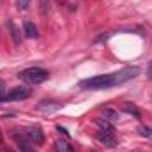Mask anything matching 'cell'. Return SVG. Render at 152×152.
<instances>
[{"instance_id":"7a4b0ae2","label":"cell","mask_w":152,"mask_h":152,"mask_svg":"<svg viewBox=\"0 0 152 152\" xmlns=\"http://www.w3.org/2000/svg\"><path fill=\"white\" fill-rule=\"evenodd\" d=\"M18 78L28 85H39L42 81H46L50 78V73L46 69H41V67H28V69H23L20 71Z\"/></svg>"},{"instance_id":"2e32d148","label":"cell","mask_w":152,"mask_h":152,"mask_svg":"<svg viewBox=\"0 0 152 152\" xmlns=\"http://www.w3.org/2000/svg\"><path fill=\"white\" fill-rule=\"evenodd\" d=\"M57 131H58V133H62L64 136H67V138H69V133H67V131H66L64 127H60V126H57Z\"/></svg>"},{"instance_id":"9c48e42d","label":"cell","mask_w":152,"mask_h":152,"mask_svg":"<svg viewBox=\"0 0 152 152\" xmlns=\"http://www.w3.org/2000/svg\"><path fill=\"white\" fill-rule=\"evenodd\" d=\"M55 147H57V152H75V147L69 142H64V140H57Z\"/></svg>"},{"instance_id":"6da1fadb","label":"cell","mask_w":152,"mask_h":152,"mask_svg":"<svg viewBox=\"0 0 152 152\" xmlns=\"http://www.w3.org/2000/svg\"><path fill=\"white\" fill-rule=\"evenodd\" d=\"M140 69L138 67H124L120 69L118 73L113 75H99L94 76V78H88V80H83L80 83L81 88H90V90H101V88H110V87H117V85H122L129 80H133L134 76H138Z\"/></svg>"},{"instance_id":"5bb4252c","label":"cell","mask_w":152,"mask_h":152,"mask_svg":"<svg viewBox=\"0 0 152 152\" xmlns=\"http://www.w3.org/2000/svg\"><path fill=\"white\" fill-rule=\"evenodd\" d=\"M16 5L20 11H27L28 5H30V0H16Z\"/></svg>"},{"instance_id":"8992f818","label":"cell","mask_w":152,"mask_h":152,"mask_svg":"<svg viewBox=\"0 0 152 152\" xmlns=\"http://www.w3.org/2000/svg\"><path fill=\"white\" fill-rule=\"evenodd\" d=\"M23 32H25V37H28V39H37L39 37L37 27H36L32 21H25V25H23Z\"/></svg>"},{"instance_id":"7c38bea8","label":"cell","mask_w":152,"mask_h":152,"mask_svg":"<svg viewBox=\"0 0 152 152\" xmlns=\"http://www.w3.org/2000/svg\"><path fill=\"white\" fill-rule=\"evenodd\" d=\"M39 11H41V16L46 18L50 12V0H39Z\"/></svg>"},{"instance_id":"d6986e66","label":"cell","mask_w":152,"mask_h":152,"mask_svg":"<svg viewBox=\"0 0 152 152\" xmlns=\"http://www.w3.org/2000/svg\"><path fill=\"white\" fill-rule=\"evenodd\" d=\"M0 140H2V133H0Z\"/></svg>"},{"instance_id":"3957f363","label":"cell","mask_w":152,"mask_h":152,"mask_svg":"<svg viewBox=\"0 0 152 152\" xmlns=\"http://www.w3.org/2000/svg\"><path fill=\"white\" fill-rule=\"evenodd\" d=\"M32 96V90L27 88V87H18V88H12L9 90L7 94H4L0 97V103H12V101H23V99H28Z\"/></svg>"},{"instance_id":"ba28073f","label":"cell","mask_w":152,"mask_h":152,"mask_svg":"<svg viewBox=\"0 0 152 152\" xmlns=\"http://www.w3.org/2000/svg\"><path fill=\"white\" fill-rule=\"evenodd\" d=\"M96 124L99 126V129H101V131L115 134V127H113V124H110L108 120H104V118H97V120H96Z\"/></svg>"},{"instance_id":"52a82bcc","label":"cell","mask_w":152,"mask_h":152,"mask_svg":"<svg viewBox=\"0 0 152 152\" xmlns=\"http://www.w3.org/2000/svg\"><path fill=\"white\" fill-rule=\"evenodd\" d=\"M16 140H18L20 152H36V151H34V145H32L25 136H18V134H16Z\"/></svg>"},{"instance_id":"277c9868","label":"cell","mask_w":152,"mask_h":152,"mask_svg":"<svg viewBox=\"0 0 152 152\" xmlns=\"http://www.w3.org/2000/svg\"><path fill=\"white\" fill-rule=\"evenodd\" d=\"M32 145H41L42 142H44V134H42V131L39 129V127H30V129H27V133L23 134Z\"/></svg>"},{"instance_id":"8fae6325","label":"cell","mask_w":152,"mask_h":152,"mask_svg":"<svg viewBox=\"0 0 152 152\" xmlns=\"http://www.w3.org/2000/svg\"><path fill=\"white\" fill-rule=\"evenodd\" d=\"M7 27H9V30H11V36H12L14 44H20V42H21V37H20V30L16 28V25L9 20V21H7Z\"/></svg>"},{"instance_id":"5b68a950","label":"cell","mask_w":152,"mask_h":152,"mask_svg":"<svg viewBox=\"0 0 152 152\" xmlns=\"http://www.w3.org/2000/svg\"><path fill=\"white\" fill-rule=\"evenodd\" d=\"M97 140L104 145V147H108V149H113L115 145H117V140H115V134L112 133H104V131H99L97 133Z\"/></svg>"},{"instance_id":"30bf717a","label":"cell","mask_w":152,"mask_h":152,"mask_svg":"<svg viewBox=\"0 0 152 152\" xmlns=\"http://www.w3.org/2000/svg\"><path fill=\"white\" fill-rule=\"evenodd\" d=\"M103 118L104 120H108L110 124H117L118 122V118H120V115H118V112H115V110H104V113H103Z\"/></svg>"},{"instance_id":"ffe728a7","label":"cell","mask_w":152,"mask_h":152,"mask_svg":"<svg viewBox=\"0 0 152 152\" xmlns=\"http://www.w3.org/2000/svg\"><path fill=\"white\" fill-rule=\"evenodd\" d=\"M4 152H11V151H4Z\"/></svg>"},{"instance_id":"4fadbf2b","label":"cell","mask_w":152,"mask_h":152,"mask_svg":"<svg viewBox=\"0 0 152 152\" xmlns=\"http://www.w3.org/2000/svg\"><path fill=\"white\" fill-rule=\"evenodd\" d=\"M124 112H126V113H129V115H134L136 118H140V117H142L140 110H138L136 106H131L129 103H126V104H124Z\"/></svg>"},{"instance_id":"44dd1931","label":"cell","mask_w":152,"mask_h":152,"mask_svg":"<svg viewBox=\"0 0 152 152\" xmlns=\"http://www.w3.org/2000/svg\"><path fill=\"white\" fill-rule=\"evenodd\" d=\"M2 2H4V0H0V4H2Z\"/></svg>"},{"instance_id":"ac0fdd59","label":"cell","mask_w":152,"mask_h":152,"mask_svg":"<svg viewBox=\"0 0 152 152\" xmlns=\"http://www.w3.org/2000/svg\"><path fill=\"white\" fill-rule=\"evenodd\" d=\"M0 92H4V81L0 80Z\"/></svg>"},{"instance_id":"9a60e30c","label":"cell","mask_w":152,"mask_h":152,"mask_svg":"<svg viewBox=\"0 0 152 152\" xmlns=\"http://www.w3.org/2000/svg\"><path fill=\"white\" fill-rule=\"evenodd\" d=\"M140 133H142V136H145V138H152V129L147 127V126H142V127H140Z\"/></svg>"},{"instance_id":"e0dca14e","label":"cell","mask_w":152,"mask_h":152,"mask_svg":"<svg viewBox=\"0 0 152 152\" xmlns=\"http://www.w3.org/2000/svg\"><path fill=\"white\" fill-rule=\"evenodd\" d=\"M147 76L152 78V60H151V64H149V69H147Z\"/></svg>"}]
</instances>
